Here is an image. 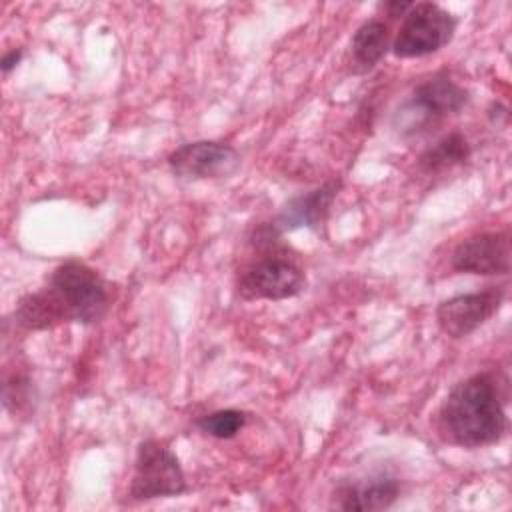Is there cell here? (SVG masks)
Wrapping results in <instances>:
<instances>
[{
  "instance_id": "1",
  "label": "cell",
  "mask_w": 512,
  "mask_h": 512,
  "mask_svg": "<svg viewBox=\"0 0 512 512\" xmlns=\"http://www.w3.org/2000/svg\"><path fill=\"white\" fill-rule=\"evenodd\" d=\"M110 306L108 284L80 260H66L54 268L48 284L22 296L14 320L26 330H48L66 322L94 324Z\"/></svg>"
},
{
  "instance_id": "2",
  "label": "cell",
  "mask_w": 512,
  "mask_h": 512,
  "mask_svg": "<svg viewBox=\"0 0 512 512\" xmlns=\"http://www.w3.org/2000/svg\"><path fill=\"white\" fill-rule=\"evenodd\" d=\"M438 436L454 446L480 448L500 442L508 430L506 392L496 372H476L458 382L436 412Z\"/></svg>"
},
{
  "instance_id": "3",
  "label": "cell",
  "mask_w": 512,
  "mask_h": 512,
  "mask_svg": "<svg viewBox=\"0 0 512 512\" xmlns=\"http://www.w3.org/2000/svg\"><path fill=\"white\" fill-rule=\"evenodd\" d=\"M262 256L248 262L236 278L242 300H286L298 296L306 286L304 270L276 244L260 246Z\"/></svg>"
},
{
  "instance_id": "4",
  "label": "cell",
  "mask_w": 512,
  "mask_h": 512,
  "mask_svg": "<svg viewBox=\"0 0 512 512\" xmlns=\"http://www.w3.org/2000/svg\"><path fill=\"white\" fill-rule=\"evenodd\" d=\"M458 18L436 2H414L404 14L392 40V54L398 58H422L452 42Z\"/></svg>"
},
{
  "instance_id": "5",
  "label": "cell",
  "mask_w": 512,
  "mask_h": 512,
  "mask_svg": "<svg viewBox=\"0 0 512 512\" xmlns=\"http://www.w3.org/2000/svg\"><path fill=\"white\" fill-rule=\"evenodd\" d=\"M186 492V478L178 456L164 440L140 442L134 460L130 498L136 502L172 498Z\"/></svg>"
},
{
  "instance_id": "6",
  "label": "cell",
  "mask_w": 512,
  "mask_h": 512,
  "mask_svg": "<svg viewBox=\"0 0 512 512\" xmlns=\"http://www.w3.org/2000/svg\"><path fill=\"white\" fill-rule=\"evenodd\" d=\"M502 300V286H486L478 292L456 294L438 304L436 324L448 338H466L500 310Z\"/></svg>"
},
{
  "instance_id": "7",
  "label": "cell",
  "mask_w": 512,
  "mask_h": 512,
  "mask_svg": "<svg viewBox=\"0 0 512 512\" xmlns=\"http://www.w3.org/2000/svg\"><path fill=\"white\" fill-rule=\"evenodd\" d=\"M168 166L178 178L208 180L224 178L240 166V154L234 146L218 140H194L178 146L168 156Z\"/></svg>"
},
{
  "instance_id": "8",
  "label": "cell",
  "mask_w": 512,
  "mask_h": 512,
  "mask_svg": "<svg viewBox=\"0 0 512 512\" xmlns=\"http://www.w3.org/2000/svg\"><path fill=\"white\" fill-rule=\"evenodd\" d=\"M510 232H480L462 240L452 256L450 266L460 274L500 276L510 272Z\"/></svg>"
},
{
  "instance_id": "9",
  "label": "cell",
  "mask_w": 512,
  "mask_h": 512,
  "mask_svg": "<svg viewBox=\"0 0 512 512\" xmlns=\"http://www.w3.org/2000/svg\"><path fill=\"white\" fill-rule=\"evenodd\" d=\"M470 100L468 90L452 80L448 74H434L428 80L420 82L412 98L406 104V112L410 118H416L412 130L434 124L450 114L460 112Z\"/></svg>"
},
{
  "instance_id": "10",
  "label": "cell",
  "mask_w": 512,
  "mask_h": 512,
  "mask_svg": "<svg viewBox=\"0 0 512 512\" xmlns=\"http://www.w3.org/2000/svg\"><path fill=\"white\" fill-rule=\"evenodd\" d=\"M400 496V480L390 474H376L364 480L344 482L334 492V506L346 512H372L390 508Z\"/></svg>"
},
{
  "instance_id": "11",
  "label": "cell",
  "mask_w": 512,
  "mask_h": 512,
  "mask_svg": "<svg viewBox=\"0 0 512 512\" xmlns=\"http://www.w3.org/2000/svg\"><path fill=\"white\" fill-rule=\"evenodd\" d=\"M340 188H342L340 180H328L322 186L292 198L270 224L280 234L296 228L316 230L320 224H324Z\"/></svg>"
},
{
  "instance_id": "12",
  "label": "cell",
  "mask_w": 512,
  "mask_h": 512,
  "mask_svg": "<svg viewBox=\"0 0 512 512\" xmlns=\"http://www.w3.org/2000/svg\"><path fill=\"white\" fill-rule=\"evenodd\" d=\"M390 28L380 18L362 22L350 40V68L354 74H366L386 56L390 50Z\"/></svg>"
},
{
  "instance_id": "13",
  "label": "cell",
  "mask_w": 512,
  "mask_h": 512,
  "mask_svg": "<svg viewBox=\"0 0 512 512\" xmlns=\"http://www.w3.org/2000/svg\"><path fill=\"white\" fill-rule=\"evenodd\" d=\"M470 152L472 146L466 136L462 132H450L420 154L418 168L424 174H438L468 160Z\"/></svg>"
},
{
  "instance_id": "14",
  "label": "cell",
  "mask_w": 512,
  "mask_h": 512,
  "mask_svg": "<svg viewBox=\"0 0 512 512\" xmlns=\"http://www.w3.org/2000/svg\"><path fill=\"white\" fill-rule=\"evenodd\" d=\"M248 416L242 410L236 408H224V410H214L210 414H204L198 420V428L218 440H228L234 438L246 424Z\"/></svg>"
},
{
  "instance_id": "15",
  "label": "cell",
  "mask_w": 512,
  "mask_h": 512,
  "mask_svg": "<svg viewBox=\"0 0 512 512\" xmlns=\"http://www.w3.org/2000/svg\"><path fill=\"white\" fill-rule=\"evenodd\" d=\"M414 2H400V0H388L382 2L378 8L388 16V18H404V14L412 8Z\"/></svg>"
},
{
  "instance_id": "16",
  "label": "cell",
  "mask_w": 512,
  "mask_h": 512,
  "mask_svg": "<svg viewBox=\"0 0 512 512\" xmlns=\"http://www.w3.org/2000/svg\"><path fill=\"white\" fill-rule=\"evenodd\" d=\"M22 54H24V50H22V48H12V50L4 52V56H2V60H0V68H2V72H4V74H8L10 70H14V68L18 66V62L22 60Z\"/></svg>"
}]
</instances>
